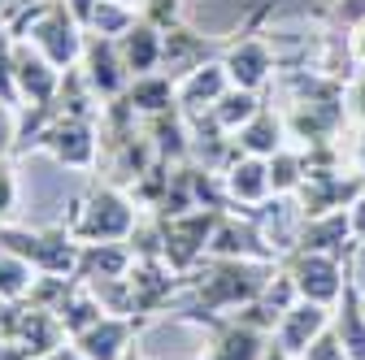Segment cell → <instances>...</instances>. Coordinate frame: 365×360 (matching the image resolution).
I'll use <instances>...</instances> for the list:
<instances>
[{"mask_svg": "<svg viewBox=\"0 0 365 360\" xmlns=\"http://www.w3.org/2000/svg\"><path fill=\"white\" fill-rule=\"evenodd\" d=\"M261 92H244V87H226V96L209 109V117H213V126L217 130H226V134H235L240 126H248L257 113H261Z\"/></svg>", "mask_w": 365, "mask_h": 360, "instance_id": "21", "label": "cell"}, {"mask_svg": "<svg viewBox=\"0 0 365 360\" xmlns=\"http://www.w3.org/2000/svg\"><path fill=\"white\" fill-rule=\"evenodd\" d=\"M235 144H240L244 157H261V161H269L279 148H287V122H283V113H274L269 105H261V113H257L248 126L235 130Z\"/></svg>", "mask_w": 365, "mask_h": 360, "instance_id": "19", "label": "cell"}, {"mask_svg": "<svg viewBox=\"0 0 365 360\" xmlns=\"http://www.w3.org/2000/svg\"><path fill=\"white\" fill-rule=\"evenodd\" d=\"M57 317H61L66 334H70V339H78L83 330H91L101 317H109V312L101 308V300L91 295L83 282H74V287H70V295H66V300H61V308H57Z\"/></svg>", "mask_w": 365, "mask_h": 360, "instance_id": "22", "label": "cell"}, {"mask_svg": "<svg viewBox=\"0 0 365 360\" xmlns=\"http://www.w3.org/2000/svg\"><path fill=\"white\" fill-rule=\"evenodd\" d=\"M70 208L74 213L66 217V231L78 243H126L135 235V226L144 221V208L130 200V191L113 187V183H96Z\"/></svg>", "mask_w": 365, "mask_h": 360, "instance_id": "2", "label": "cell"}, {"mask_svg": "<svg viewBox=\"0 0 365 360\" xmlns=\"http://www.w3.org/2000/svg\"><path fill=\"white\" fill-rule=\"evenodd\" d=\"M265 169H269V191L274 196H296L300 191V183H304V174H309V165H304V152L300 148H279L269 161H265Z\"/></svg>", "mask_w": 365, "mask_h": 360, "instance_id": "23", "label": "cell"}, {"mask_svg": "<svg viewBox=\"0 0 365 360\" xmlns=\"http://www.w3.org/2000/svg\"><path fill=\"white\" fill-rule=\"evenodd\" d=\"M35 360H87V356L78 351V343H74V339H66V343H57L53 351H43V356H35Z\"/></svg>", "mask_w": 365, "mask_h": 360, "instance_id": "31", "label": "cell"}, {"mask_svg": "<svg viewBox=\"0 0 365 360\" xmlns=\"http://www.w3.org/2000/svg\"><path fill=\"white\" fill-rule=\"evenodd\" d=\"M135 334H140V326H135L130 317H101L91 330H83L74 343L87 360H122L130 347H135Z\"/></svg>", "mask_w": 365, "mask_h": 360, "instance_id": "14", "label": "cell"}, {"mask_svg": "<svg viewBox=\"0 0 365 360\" xmlns=\"http://www.w3.org/2000/svg\"><path fill=\"white\" fill-rule=\"evenodd\" d=\"M222 48H226V39H217V35H200V31H192L187 22H182V26L165 31V53H161V74H170V78L178 83L182 74H192V70H200L205 61H217V57H222Z\"/></svg>", "mask_w": 365, "mask_h": 360, "instance_id": "11", "label": "cell"}, {"mask_svg": "<svg viewBox=\"0 0 365 360\" xmlns=\"http://www.w3.org/2000/svg\"><path fill=\"white\" fill-rule=\"evenodd\" d=\"M135 22H140V14H135V5H122V0H101L96 9H91L87 18V31L91 35H126Z\"/></svg>", "mask_w": 365, "mask_h": 360, "instance_id": "24", "label": "cell"}, {"mask_svg": "<svg viewBox=\"0 0 365 360\" xmlns=\"http://www.w3.org/2000/svg\"><path fill=\"white\" fill-rule=\"evenodd\" d=\"M222 65L231 74V87L261 92L274 78V70H279V53H274V43L265 35H235V39H226V48H222Z\"/></svg>", "mask_w": 365, "mask_h": 360, "instance_id": "6", "label": "cell"}, {"mask_svg": "<svg viewBox=\"0 0 365 360\" xmlns=\"http://www.w3.org/2000/svg\"><path fill=\"white\" fill-rule=\"evenodd\" d=\"M18 196H22V183H18V169L14 161H0V226L14 217L18 208Z\"/></svg>", "mask_w": 365, "mask_h": 360, "instance_id": "27", "label": "cell"}, {"mask_svg": "<svg viewBox=\"0 0 365 360\" xmlns=\"http://www.w3.org/2000/svg\"><path fill=\"white\" fill-rule=\"evenodd\" d=\"M144 130L157 148V161H192V122L182 109H170V113H157V117H144Z\"/></svg>", "mask_w": 365, "mask_h": 360, "instance_id": "18", "label": "cell"}, {"mask_svg": "<svg viewBox=\"0 0 365 360\" xmlns=\"http://www.w3.org/2000/svg\"><path fill=\"white\" fill-rule=\"evenodd\" d=\"M118 53H122V65H126L130 78L157 74L161 70V53H165V31H157V26H148L140 18L126 35H118Z\"/></svg>", "mask_w": 365, "mask_h": 360, "instance_id": "16", "label": "cell"}, {"mask_svg": "<svg viewBox=\"0 0 365 360\" xmlns=\"http://www.w3.org/2000/svg\"><path fill=\"white\" fill-rule=\"evenodd\" d=\"M348 57H352L356 65H365V18L352 26V39H348Z\"/></svg>", "mask_w": 365, "mask_h": 360, "instance_id": "32", "label": "cell"}, {"mask_svg": "<svg viewBox=\"0 0 365 360\" xmlns=\"http://www.w3.org/2000/svg\"><path fill=\"white\" fill-rule=\"evenodd\" d=\"M331 317H335V308H327V304H313V300H296L283 317H279V326H274V347H283L287 356H304L309 351V343L313 339H322L327 330H331Z\"/></svg>", "mask_w": 365, "mask_h": 360, "instance_id": "10", "label": "cell"}, {"mask_svg": "<svg viewBox=\"0 0 365 360\" xmlns=\"http://www.w3.org/2000/svg\"><path fill=\"white\" fill-rule=\"evenodd\" d=\"M135 14H140L148 26H157V31H174V26L187 22V0H140Z\"/></svg>", "mask_w": 365, "mask_h": 360, "instance_id": "26", "label": "cell"}, {"mask_svg": "<svg viewBox=\"0 0 365 360\" xmlns=\"http://www.w3.org/2000/svg\"><path fill=\"white\" fill-rule=\"evenodd\" d=\"M126 105L140 113V117H157V113H170V109H178V96H174V78L170 74H140V78H130V87H126Z\"/></svg>", "mask_w": 365, "mask_h": 360, "instance_id": "20", "label": "cell"}, {"mask_svg": "<svg viewBox=\"0 0 365 360\" xmlns=\"http://www.w3.org/2000/svg\"><path fill=\"white\" fill-rule=\"evenodd\" d=\"M222 183H226V196H231V213H257L261 204L274 200L269 169H265L261 157H240L231 169L222 174Z\"/></svg>", "mask_w": 365, "mask_h": 360, "instance_id": "13", "label": "cell"}, {"mask_svg": "<svg viewBox=\"0 0 365 360\" xmlns=\"http://www.w3.org/2000/svg\"><path fill=\"white\" fill-rule=\"evenodd\" d=\"M344 100H348V117L365 126V74H356V78L348 83V92H344Z\"/></svg>", "mask_w": 365, "mask_h": 360, "instance_id": "29", "label": "cell"}, {"mask_svg": "<svg viewBox=\"0 0 365 360\" xmlns=\"http://www.w3.org/2000/svg\"><path fill=\"white\" fill-rule=\"evenodd\" d=\"M300 360H348V356H344V347H339L335 330H327L322 339H313V343H309V351H304Z\"/></svg>", "mask_w": 365, "mask_h": 360, "instance_id": "28", "label": "cell"}, {"mask_svg": "<svg viewBox=\"0 0 365 360\" xmlns=\"http://www.w3.org/2000/svg\"><path fill=\"white\" fill-rule=\"evenodd\" d=\"M222 217H226V208H192L178 217H153L157 235H161V260L174 274H192L209 256V239H213Z\"/></svg>", "mask_w": 365, "mask_h": 360, "instance_id": "3", "label": "cell"}, {"mask_svg": "<svg viewBox=\"0 0 365 360\" xmlns=\"http://www.w3.org/2000/svg\"><path fill=\"white\" fill-rule=\"evenodd\" d=\"M31 152H48L66 169H96L101 165V126L96 117L53 113V122L35 134Z\"/></svg>", "mask_w": 365, "mask_h": 360, "instance_id": "4", "label": "cell"}, {"mask_svg": "<svg viewBox=\"0 0 365 360\" xmlns=\"http://www.w3.org/2000/svg\"><path fill=\"white\" fill-rule=\"evenodd\" d=\"M205 330H209V351L200 360H265V351H269V330L252 326L244 312L217 317Z\"/></svg>", "mask_w": 365, "mask_h": 360, "instance_id": "9", "label": "cell"}, {"mask_svg": "<svg viewBox=\"0 0 365 360\" xmlns=\"http://www.w3.org/2000/svg\"><path fill=\"white\" fill-rule=\"evenodd\" d=\"M352 161H356V169L365 174V126H361V134H356V144H352Z\"/></svg>", "mask_w": 365, "mask_h": 360, "instance_id": "34", "label": "cell"}, {"mask_svg": "<svg viewBox=\"0 0 365 360\" xmlns=\"http://www.w3.org/2000/svg\"><path fill=\"white\" fill-rule=\"evenodd\" d=\"M122 5H140V0H122Z\"/></svg>", "mask_w": 365, "mask_h": 360, "instance_id": "36", "label": "cell"}, {"mask_svg": "<svg viewBox=\"0 0 365 360\" xmlns=\"http://www.w3.org/2000/svg\"><path fill=\"white\" fill-rule=\"evenodd\" d=\"M279 265L296 282L300 300L327 304V308L339 304V295L348 287V274H352V256H331V252H287Z\"/></svg>", "mask_w": 365, "mask_h": 360, "instance_id": "5", "label": "cell"}, {"mask_svg": "<svg viewBox=\"0 0 365 360\" xmlns=\"http://www.w3.org/2000/svg\"><path fill=\"white\" fill-rule=\"evenodd\" d=\"M348 217H352V235H356V243H365V191L348 204Z\"/></svg>", "mask_w": 365, "mask_h": 360, "instance_id": "30", "label": "cell"}, {"mask_svg": "<svg viewBox=\"0 0 365 360\" xmlns=\"http://www.w3.org/2000/svg\"><path fill=\"white\" fill-rule=\"evenodd\" d=\"M61 78H66V70H57L31 39H18V53H14V83H18V100H22V109H48V105L57 100V92H61Z\"/></svg>", "mask_w": 365, "mask_h": 360, "instance_id": "7", "label": "cell"}, {"mask_svg": "<svg viewBox=\"0 0 365 360\" xmlns=\"http://www.w3.org/2000/svg\"><path fill=\"white\" fill-rule=\"evenodd\" d=\"M135 265L130 243H83L78 265H74V282H101V278H126Z\"/></svg>", "mask_w": 365, "mask_h": 360, "instance_id": "17", "label": "cell"}, {"mask_svg": "<svg viewBox=\"0 0 365 360\" xmlns=\"http://www.w3.org/2000/svg\"><path fill=\"white\" fill-rule=\"evenodd\" d=\"M279 274L274 260H231V256H205L192 274H187V291H182L174 322L187 326H209L217 317L257 304L269 287V278Z\"/></svg>", "mask_w": 365, "mask_h": 360, "instance_id": "1", "label": "cell"}, {"mask_svg": "<svg viewBox=\"0 0 365 360\" xmlns=\"http://www.w3.org/2000/svg\"><path fill=\"white\" fill-rule=\"evenodd\" d=\"M331 330H335V339H339L348 360H365V295H361L352 274H348V287H344V295L335 304Z\"/></svg>", "mask_w": 365, "mask_h": 360, "instance_id": "15", "label": "cell"}, {"mask_svg": "<svg viewBox=\"0 0 365 360\" xmlns=\"http://www.w3.org/2000/svg\"><path fill=\"white\" fill-rule=\"evenodd\" d=\"M78 74L87 78V87L96 92L101 105L118 100L126 87H130V74H126V65H122V53H118V39H113V35H91V31H87V48H83Z\"/></svg>", "mask_w": 365, "mask_h": 360, "instance_id": "8", "label": "cell"}, {"mask_svg": "<svg viewBox=\"0 0 365 360\" xmlns=\"http://www.w3.org/2000/svg\"><path fill=\"white\" fill-rule=\"evenodd\" d=\"M66 5H70V14L83 22V31H87V18H91V9H96L101 5V0H66Z\"/></svg>", "mask_w": 365, "mask_h": 360, "instance_id": "33", "label": "cell"}, {"mask_svg": "<svg viewBox=\"0 0 365 360\" xmlns=\"http://www.w3.org/2000/svg\"><path fill=\"white\" fill-rule=\"evenodd\" d=\"M31 282H35V269L22 256H14V252H0V304L26 300Z\"/></svg>", "mask_w": 365, "mask_h": 360, "instance_id": "25", "label": "cell"}, {"mask_svg": "<svg viewBox=\"0 0 365 360\" xmlns=\"http://www.w3.org/2000/svg\"><path fill=\"white\" fill-rule=\"evenodd\" d=\"M339 5H344V9H348V5H356V0H339Z\"/></svg>", "mask_w": 365, "mask_h": 360, "instance_id": "35", "label": "cell"}, {"mask_svg": "<svg viewBox=\"0 0 365 360\" xmlns=\"http://www.w3.org/2000/svg\"><path fill=\"white\" fill-rule=\"evenodd\" d=\"M226 87H231V74H226V65L217 57V61H205L192 74H182L174 83V96H178V109L187 113V117H200V113H209L226 96Z\"/></svg>", "mask_w": 365, "mask_h": 360, "instance_id": "12", "label": "cell"}]
</instances>
